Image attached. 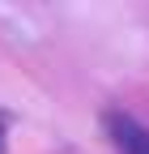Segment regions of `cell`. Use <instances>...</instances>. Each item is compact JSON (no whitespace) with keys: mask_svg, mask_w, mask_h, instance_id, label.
I'll list each match as a JSON object with an SVG mask.
<instances>
[{"mask_svg":"<svg viewBox=\"0 0 149 154\" xmlns=\"http://www.w3.org/2000/svg\"><path fill=\"white\" fill-rule=\"evenodd\" d=\"M111 133L124 154H149V133L136 124V120H124V116H111Z\"/></svg>","mask_w":149,"mask_h":154,"instance_id":"obj_1","label":"cell"}]
</instances>
